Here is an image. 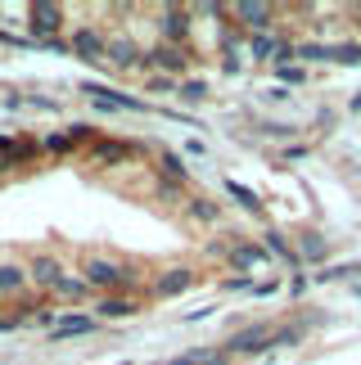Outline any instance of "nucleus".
I'll use <instances>...</instances> for the list:
<instances>
[{
    "instance_id": "nucleus-12",
    "label": "nucleus",
    "mask_w": 361,
    "mask_h": 365,
    "mask_svg": "<svg viewBox=\"0 0 361 365\" xmlns=\"http://www.w3.org/2000/svg\"><path fill=\"white\" fill-rule=\"evenodd\" d=\"M262 257H267V252H262L258 244H240V248L230 252V262H235V266H258Z\"/></svg>"
},
{
    "instance_id": "nucleus-4",
    "label": "nucleus",
    "mask_w": 361,
    "mask_h": 365,
    "mask_svg": "<svg viewBox=\"0 0 361 365\" xmlns=\"http://www.w3.org/2000/svg\"><path fill=\"white\" fill-rule=\"evenodd\" d=\"M230 14L248 27V32H267L271 27V5H230Z\"/></svg>"
},
{
    "instance_id": "nucleus-14",
    "label": "nucleus",
    "mask_w": 361,
    "mask_h": 365,
    "mask_svg": "<svg viewBox=\"0 0 361 365\" xmlns=\"http://www.w3.org/2000/svg\"><path fill=\"white\" fill-rule=\"evenodd\" d=\"M154 59H158L163 68H172V73H180V68H185V54H180L176 46H163V50L154 54Z\"/></svg>"
},
{
    "instance_id": "nucleus-23",
    "label": "nucleus",
    "mask_w": 361,
    "mask_h": 365,
    "mask_svg": "<svg viewBox=\"0 0 361 365\" xmlns=\"http://www.w3.org/2000/svg\"><path fill=\"white\" fill-rule=\"evenodd\" d=\"M357 293H361V284H357Z\"/></svg>"
},
{
    "instance_id": "nucleus-21",
    "label": "nucleus",
    "mask_w": 361,
    "mask_h": 365,
    "mask_svg": "<svg viewBox=\"0 0 361 365\" xmlns=\"http://www.w3.org/2000/svg\"><path fill=\"white\" fill-rule=\"evenodd\" d=\"M172 365H194V361H190V356H185V361H172Z\"/></svg>"
},
{
    "instance_id": "nucleus-13",
    "label": "nucleus",
    "mask_w": 361,
    "mask_h": 365,
    "mask_svg": "<svg viewBox=\"0 0 361 365\" xmlns=\"http://www.w3.org/2000/svg\"><path fill=\"white\" fill-rule=\"evenodd\" d=\"M267 248L275 252V257H285L289 266H294V262H298V257H294V248H289V240H285V235H275V230L267 235Z\"/></svg>"
},
{
    "instance_id": "nucleus-19",
    "label": "nucleus",
    "mask_w": 361,
    "mask_h": 365,
    "mask_svg": "<svg viewBox=\"0 0 361 365\" xmlns=\"http://www.w3.org/2000/svg\"><path fill=\"white\" fill-rule=\"evenodd\" d=\"M248 50H253L258 59H267V54H275V50H280V46H275L271 36H253V46H248Z\"/></svg>"
},
{
    "instance_id": "nucleus-11",
    "label": "nucleus",
    "mask_w": 361,
    "mask_h": 365,
    "mask_svg": "<svg viewBox=\"0 0 361 365\" xmlns=\"http://www.w3.org/2000/svg\"><path fill=\"white\" fill-rule=\"evenodd\" d=\"M185 23H190L185 9H168V14H163V32H168V36H185Z\"/></svg>"
},
{
    "instance_id": "nucleus-9",
    "label": "nucleus",
    "mask_w": 361,
    "mask_h": 365,
    "mask_svg": "<svg viewBox=\"0 0 361 365\" xmlns=\"http://www.w3.org/2000/svg\"><path fill=\"white\" fill-rule=\"evenodd\" d=\"M23 284H27L23 266H0V293H19Z\"/></svg>"
},
{
    "instance_id": "nucleus-22",
    "label": "nucleus",
    "mask_w": 361,
    "mask_h": 365,
    "mask_svg": "<svg viewBox=\"0 0 361 365\" xmlns=\"http://www.w3.org/2000/svg\"><path fill=\"white\" fill-rule=\"evenodd\" d=\"M357 19H361V9H357Z\"/></svg>"
},
{
    "instance_id": "nucleus-16",
    "label": "nucleus",
    "mask_w": 361,
    "mask_h": 365,
    "mask_svg": "<svg viewBox=\"0 0 361 365\" xmlns=\"http://www.w3.org/2000/svg\"><path fill=\"white\" fill-rule=\"evenodd\" d=\"M54 293H63V298H81V293H86V279H59Z\"/></svg>"
},
{
    "instance_id": "nucleus-15",
    "label": "nucleus",
    "mask_w": 361,
    "mask_h": 365,
    "mask_svg": "<svg viewBox=\"0 0 361 365\" xmlns=\"http://www.w3.org/2000/svg\"><path fill=\"white\" fill-rule=\"evenodd\" d=\"M100 312H104V316H113V320H122V316H131L136 307H131V302H122V298H108V302H100Z\"/></svg>"
},
{
    "instance_id": "nucleus-10",
    "label": "nucleus",
    "mask_w": 361,
    "mask_h": 365,
    "mask_svg": "<svg viewBox=\"0 0 361 365\" xmlns=\"http://www.w3.org/2000/svg\"><path fill=\"white\" fill-rule=\"evenodd\" d=\"M185 284H190V271H168V275H163V279H158L154 289L163 293V298H172V293H180Z\"/></svg>"
},
{
    "instance_id": "nucleus-8",
    "label": "nucleus",
    "mask_w": 361,
    "mask_h": 365,
    "mask_svg": "<svg viewBox=\"0 0 361 365\" xmlns=\"http://www.w3.org/2000/svg\"><path fill=\"white\" fill-rule=\"evenodd\" d=\"M91 329H95L91 316H68V320L54 325V339H77V334H91Z\"/></svg>"
},
{
    "instance_id": "nucleus-20",
    "label": "nucleus",
    "mask_w": 361,
    "mask_h": 365,
    "mask_svg": "<svg viewBox=\"0 0 361 365\" xmlns=\"http://www.w3.org/2000/svg\"><path fill=\"white\" fill-rule=\"evenodd\" d=\"M190 212L199 217V221H213V217H217V207H213V203H203V199H194V207H190Z\"/></svg>"
},
{
    "instance_id": "nucleus-5",
    "label": "nucleus",
    "mask_w": 361,
    "mask_h": 365,
    "mask_svg": "<svg viewBox=\"0 0 361 365\" xmlns=\"http://www.w3.org/2000/svg\"><path fill=\"white\" fill-rule=\"evenodd\" d=\"M27 275H32L36 284H50V289L63 279V271H59V262H54V257H32V266H27Z\"/></svg>"
},
{
    "instance_id": "nucleus-2",
    "label": "nucleus",
    "mask_w": 361,
    "mask_h": 365,
    "mask_svg": "<svg viewBox=\"0 0 361 365\" xmlns=\"http://www.w3.org/2000/svg\"><path fill=\"white\" fill-rule=\"evenodd\" d=\"M271 339H275L271 329L253 325V329H240V334H235V339H230L226 347H230V352H267V347H271Z\"/></svg>"
},
{
    "instance_id": "nucleus-18",
    "label": "nucleus",
    "mask_w": 361,
    "mask_h": 365,
    "mask_svg": "<svg viewBox=\"0 0 361 365\" xmlns=\"http://www.w3.org/2000/svg\"><path fill=\"white\" fill-rule=\"evenodd\" d=\"M226 190H230V194H235V199H240L244 207H258V194H253V190H244V185H240V180H230V185H226Z\"/></svg>"
},
{
    "instance_id": "nucleus-6",
    "label": "nucleus",
    "mask_w": 361,
    "mask_h": 365,
    "mask_svg": "<svg viewBox=\"0 0 361 365\" xmlns=\"http://www.w3.org/2000/svg\"><path fill=\"white\" fill-rule=\"evenodd\" d=\"M59 23H63V14L54 9V5H32V27L41 36H54L59 32Z\"/></svg>"
},
{
    "instance_id": "nucleus-17",
    "label": "nucleus",
    "mask_w": 361,
    "mask_h": 365,
    "mask_svg": "<svg viewBox=\"0 0 361 365\" xmlns=\"http://www.w3.org/2000/svg\"><path fill=\"white\" fill-rule=\"evenodd\" d=\"M302 257H321V252H325V244H321V235H302Z\"/></svg>"
},
{
    "instance_id": "nucleus-7",
    "label": "nucleus",
    "mask_w": 361,
    "mask_h": 365,
    "mask_svg": "<svg viewBox=\"0 0 361 365\" xmlns=\"http://www.w3.org/2000/svg\"><path fill=\"white\" fill-rule=\"evenodd\" d=\"M104 59H113V63H122V68H131L136 59H141V50H136L131 41H108V46H104Z\"/></svg>"
},
{
    "instance_id": "nucleus-3",
    "label": "nucleus",
    "mask_w": 361,
    "mask_h": 365,
    "mask_svg": "<svg viewBox=\"0 0 361 365\" xmlns=\"http://www.w3.org/2000/svg\"><path fill=\"white\" fill-rule=\"evenodd\" d=\"M104 46H108V41H104L100 32H91V27H81V32L73 36L77 59H86V63H100V59H104Z\"/></svg>"
},
{
    "instance_id": "nucleus-1",
    "label": "nucleus",
    "mask_w": 361,
    "mask_h": 365,
    "mask_svg": "<svg viewBox=\"0 0 361 365\" xmlns=\"http://www.w3.org/2000/svg\"><path fill=\"white\" fill-rule=\"evenodd\" d=\"M122 279H127V271H122L118 262H104V257H91V262H86V284L113 289V284H122Z\"/></svg>"
}]
</instances>
